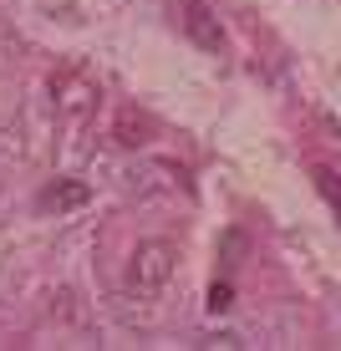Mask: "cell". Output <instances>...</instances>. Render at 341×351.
Segmentation results:
<instances>
[{
	"instance_id": "cell-1",
	"label": "cell",
	"mask_w": 341,
	"mask_h": 351,
	"mask_svg": "<svg viewBox=\"0 0 341 351\" xmlns=\"http://www.w3.org/2000/svg\"><path fill=\"white\" fill-rule=\"evenodd\" d=\"M174 265H178V250L168 239H138V250L128 255V290L143 300L163 295V285L174 280Z\"/></svg>"
},
{
	"instance_id": "cell-2",
	"label": "cell",
	"mask_w": 341,
	"mask_h": 351,
	"mask_svg": "<svg viewBox=\"0 0 341 351\" xmlns=\"http://www.w3.org/2000/svg\"><path fill=\"white\" fill-rule=\"evenodd\" d=\"M51 102H56L62 117H87V112H97V102H102V87H97V77L67 66V71L51 77Z\"/></svg>"
},
{
	"instance_id": "cell-3",
	"label": "cell",
	"mask_w": 341,
	"mask_h": 351,
	"mask_svg": "<svg viewBox=\"0 0 341 351\" xmlns=\"http://www.w3.org/2000/svg\"><path fill=\"white\" fill-rule=\"evenodd\" d=\"M184 31H189V41L199 46V51H219V46H224L219 16L204 5V0H184Z\"/></svg>"
},
{
	"instance_id": "cell-4",
	"label": "cell",
	"mask_w": 341,
	"mask_h": 351,
	"mask_svg": "<svg viewBox=\"0 0 341 351\" xmlns=\"http://www.w3.org/2000/svg\"><path fill=\"white\" fill-rule=\"evenodd\" d=\"M148 138H153V117L138 112V107H123L117 123H113V143H117V148H143Z\"/></svg>"
},
{
	"instance_id": "cell-5",
	"label": "cell",
	"mask_w": 341,
	"mask_h": 351,
	"mask_svg": "<svg viewBox=\"0 0 341 351\" xmlns=\"http://www.w3.org/2000/svg\"><path fill=\"white\" fill-rule=\"evenodd\" d=\"M41 204H46V209H56V214L82 209V204H87V184H51L41 193Z\"/></svg>"
},
{
	"instance_id": "cell-6",
	"label": "cell",
	"mask_w": 341,
	"mask_h": 351,
	"mask_svg": "<svg viewBox=\"0 0 341 351\" xmlns=\"http://www.w3.org/2000/svg\"><path fill=\"white\" fill-rule=\"evenodd\" d=\"M316 189H321V193H326V204H331V209L341 214V184H336L331 168H316Z\"/></svg>"
},
{
	"instance_id": "cell-7",
	"label": "cell",
	"mask_w": 341,
	"mask_h": 351,
	"mask_svg": "<svg viewBox=\"0 0 341 351\" xmlns=\"http://www.w3.org/2000/svg\"><path fill=\"white\" fill-rule=\"evenodd\" d=\"M229 306H235V290H229V285H214V290H209V311L219 316V311H229Z\"/></svg>"
}]
</instances>
